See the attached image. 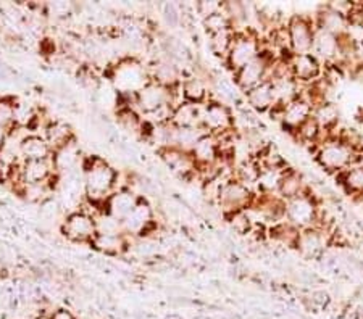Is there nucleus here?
Instances as JSON below:
<instances>
[{"mask_svg": "<svg viewBox=\"0 0 363 319\" xmlns=\"http://www.w3.org/2000/svg\"><path fill=\"white\" fill-rule=\"evenodd\" d=\"M337 131L325 134L323 142L313 152L318 166L330 174H339L352 166L363 165V155L355 153L347 144H344L337 137Z\"/></svg>", "mask_w": 363, "mask_h": 319, "instance_id": "1", "label": "nucleus"}, {"mask_svg": "<svg viewBox=\"0 0 363 319\" xmlns=\"http://www.w3.org/2000/svg\"><path fill=\"white\" fill-rule=\"evenodd\" d=\"M116 171L108 166L102 158L92 156L84 166V190L86 197L94 207L105 205L115 194Z\"/></svg>", "mask_w": 363, "mask_h": 319, "instance_id": "2", "label": "nucleus"}, {"mask_svg": "<svg viewBox=\"0 0 363 319\" xmlns=\"http://www.w3.org/2000/svg\"><path fill=\"white\" fill-rule=\"evenodd\" d=\"M320 202L310 189L306 194L286 202V221H289L297 229H308L318 226L320 221Z\"/></svg>", "mask_w": 363, "mask_h": 319, "instance_id": "3", "label": "nucleus"}, {"mask_svg": "<svg viewBox=\"0 0 363 319\" xmlns=\"http://www.w3.org/2000/svg\"><path fill=\"white\" fill-rule=\"evenodd\" d=\"M262 54V40L254 33L236 31V37L231 45L230 54L226 57V65L236 74L239 69L254 62Z\"/></svg>", "mask_w": 363, "mask_h": 319, "instance_id": "4", "label": "nucleus"}, {"mask_svg": "<svg viewBox=\"0 0 363 319\" xmlns=\"http://www.w3.org/2000/svg\"><path fill=\"white\" fill-rule=\"evenodd\" d=\"M201 126L207 134L218 136L231 131L234 126V116L230 107L221 100H212L201 105Z\"/></svg>", "mask_w": 363, "mask_h": 319, "instance_id": "5", "label": "nucleus"}, {"mask_svg": "<svg viewBox=\"0 0 363 319\" xmlns=\"http://www.w3.org/2000/svg\"><path fill=\"white\" fill-rule=\"evenodd\" d=\"M286 28H288L292 54H312L315 31H317L313 18H308L306 15H294L291 16Z\"/></svg>", "mask_w": 363, "mask_h": 319, "instance_id": "6", "label": "nucleus"}, {"mask_svg": "<svg viewBox=\"0 0 363 319\" xmlns=\"http://www.w3.org/2000/svg\"><path fill=\"white\" fill-rule=\"evenodd\" d=\"M254 192L249 189L247 185L242 182L236 181V179H230V181H225L221 185L220 197H218V207L221 211L225 213V216L236 211L247 210L250 207L252 200H254Z\"/></svg>", "mask_w": 363, "mask_h": 319, "instance_id": "7", "label": "nucleus"}, {"mask_svg": "<svg viewBox=\"0 0 363 319\" xmlns=\"http://www.w3.org/2000/svg\"><path fill=\"white\" fill-rule=\"evenodd\" d=\"M274 58L278 57H274L270 50L263 49L262 54L257 57L254 62H250L249 65H245L234 74V83H236V86L242 92L254 89L255 86H259L263 81H267L268 68H270Z\"/></svg>", "mask_w": 363, "mask_h": 319, "instance_id": "8", "label": "nucleus"}, {"mask_svg": "<svg viewBox=\"0 0 363 319\" xmlns=\"http://www.w3.org/2000/svg\"><path fill=\"white\" fill-rule=\"evenodd\" d=\"M331 245V231L323 228H308L301 231L296 250L307 260H315L325 253L328 247Z\"/></svg>", "mask_w": 363, "mask_h": 319, "instance_id": "9", "label": "nucleus"}, {"mask_svg": "<svg viewBox=\"0 0 363 319\" xmlns=\"http://www.w3.org/2000/svg\"><path fill=\"white\" fill-rule=\"evenodd\" d=\"M62 231L73 242H92L94 237L97 236L96 219L86 211H73L63 221Z\"/></svg>", "mask_w": 363, "mask_h": 319, "instance_id": "10", "label": "nucleus"}, {"mask_svg": "<svg viewBox=\"0 0 363 319\" xmlns=\"http://www.w3.org/2000/svg\"><path fill=\"white\" fill-rule=\"evenodd\" d=\"M165 105L173 107L172 91H169L168 87H163L154 83V81H149V83L136 94V107L143 115L155 112V110Z\"/></svg>", "mask_w": 363, "mask_h": 319, "instance_id": "11", "label": "nucleus"}, {"mask_svg": "<svg viewBox=\"0 0 363 319\" xmlns=\"http://www.w3.org/2000/svg\"><path fill=\"white\" fill-rule=\"evenodd\" d=\"M289 65L292 78L301 86L312 84L323 74V65L313 54H292L289 57Z\"/></svg>", "mask_w": 363, "mask_h": 319, "instance_id": "12", "label": "nucleus"}, {"mask_svg": "<svg viewBox=\"0 0 363 319\" xmlns=\"http://www.w3.org/2000/svg\"><path fill=\"white\" fill-rule=\"evenodd\" d=\"M313 21L318 29H323V31L330 33L336 37H342L350 33L347 16L341 13V11H337L336 8H333L330 4L318 8L317 15L313 16Z\"/></svg>", "mask_w": 363, "mask_h": 319, "instance_id": "13", "label": "nucleus"}, {"mask_svg": "<svg viewBox=\"0 0 363 319\" xmlns=\"http://www.w3.org/2000/svg\"><path fill=\"white\" fill-rule=\"evenodd\" d=\"M312 115H313L312 103L306 100V98L298 97L284 107L279 123L286 132H289V134L294 137L296 131L306 123L308 118H312Z\"/></svg>", "mask_w": 363, "mask_h": 319, "instance_id": "14", "label": "nucleus"}, {"mask_svg": "<svg viewBox=\"0 0 363 319\" xmlns=\"http://www.w3.org/2000/svg\"><path fill=\"white\" fill-rule=\"evenodd\" d=\"M160 155L162 160L165 161V165L181 179L196 176L197 165L191 152H184V150L178 147H167L162 149Z\"/></svg>", "mask_w": 363, "mask_h": 319, "instance_id": "15", "label": "nucleus"}, {"mask_svg": "<svg viewBox=\"0 0 363 319\" xmlns=\"http://www.w3.org/2000/svg\"><path fill=\"white\" fill-rule=\"evenodd\" d=\"M312 54L318 58L323 66L335 65L341 58V47H339V37L318 29L315 31Z\"/></svg>", "mask_w": 363, "mask_h": 319, "instance_id": "16", "label": "nucleus"}, {"mask_svg": "<svg viewBox=\"0 0 363 319\" xmlns=\"http://www.w3.org/2000/svg\"><path fill=\"white\" fill-rule=\"evenodd\" d=\"M125 234L140 236L144 237L152 226H154V211L149 207V203L139 200L136 208L128 214V218L121 223Z\"/></svg>", "mask_w": 363, "mask_h": 319, "instance_id": "17", "label": "nucleus"}, {"mask_svg": "<svg viewBox=\"0 0 363 319\" xmlns=\"http://www.w3.org/2000/svg\"><path fill=\"white\" fill-rule=\"evenodd\" d=\"M55 166L54 160H34V161H25L21 165V174H23V184H40L47 182L49 179L54 176Z\"/></svg>", "mask_w": 363, "mask_h": 319, "instance_id": "18", "label": "nucleus"}, {"mask_svg": "<svg viewBox=\"0 0 363 319\" xmlns=\"http://www.w3.org/2000/svg\"><path fill=\"white\" fill-rule=\"evenodd\" d=\"M149 81H154V83L169 89V87L181 84V71L172 58H163L150 66Z\"/></svg>", "mask_w": 363, "mask_h": 319, "instance_id": "19", "label": "nucleus"}, {"mask_svg": "<svg viewBox=\"0 0 363 319\" xmlns=\"http://www.w3.org/2000/svg\"><path fill=\"white\" fill-rule=\"evenodd\" d=\"M245 100L255 112H270L277 103V92L270 81H263L262 84L255 86L254 89L245 92Z\"/></svg>", "mask_w": 363, "mask_h": 319, "instance_id": "20", "label": "nucleus"}, {"mask_svg": "<svg viewBox=\"0 0 363 319\" xmlns=\"http://www.w3.org/2000/svg\"><path fill=\"white\" fill-rule=\"evenodd\" d=\"M308 189L310 187L306 182V178L302 176V173H298V170H294V168H288L283 174V179H281L278 195L288 202L296 199L298 195L306 194Z\"/></svg>", "mask_w": 363, "mask_h": 319, "instance_id": "21", "label": "nucleus"}, {"mask_svg": "<svg viewBox=\"0 0 363 319\" xmlns=\"http://www.w3.org/2000/svg\"><path fill=\"white\" fill-rule=\"evenodd\" d=\"M138 203L139 199L136 194H133L131 190H120L108 199L107 213L123 223L128 218V214L136 208Z\"/></svg>", "mask_w": 363, "mask_h": 319, "instance_id": "22", "label": "nucleus"}, {"mask_svg": "<svg viewBox=\"0 0 363 319\" xmlns=\"http://www.w3.org/2000/svg\"><path fill=\"white\" fill-rule=\"evenodd\" d=\"M192 156H194L197 166H208L213 165L220 160V149L216 137L212 134H203L196 147L192 149Z\"/></svg>", "mask_w": 363, "mask_h": 319, "instance_id": "23", "label": "nucleus"}, {"mask_svg": "<svg viewBox=\"0 0 363 319\" xmlns=\"http://www.w3.org/2000/svg\"><path fill=\"white\" fill-rule=\"evenodd\" d=\"M313 118L320 124L321 129H323L325 134H330V132L337 131L339 123H341V110L336 105L335 102L328 100L320 103L313 108Z\"/></svg>", "mask_w": 363, "mask_h": 319, "instance_id": "24", "label": "nucleus"}, {"mask_svg": "<svg viewBox=\"0 0 363 319\" xmlns=\"http://www.w3.org/2000/svg\"><path fill=\"white\" fill-rule=\"evenodd\" d=\"M20 155L25 158V161H34V160H47L50 158L54 152L49 147V144L44 137L38 134H29L21 144Z\"/></svg>", "mask_w": 363, "mask_h": 319, "instance_id": "25", "label": "nucleus"}, {"mask_svg": "<svg viewBox=\"0 0 363 319\" xmlns=\"http://www.w3.org/2000/svg\"><path fill=\"white\" fill-rule=\"evenodd\" d=\"M172 124L174 127H202L201 126V105L183 102L173 110Z\"/></svg>", "mask_w": 363, "mask_h": 319, "instance_id": "26", "label": "nucleus"}, {"mask_svg": "<svg viewBox=\"0 0 363 319\" xmlns=\"http://www.w3.org/2000/svg\"><path fill=\"white\" fill-rule=\"evenodd\" d=\"M44 139L47 141V144H49L52 152H55V150L65 147V145L74 141L72 127L65 123H62V121H52V123L47 126Z\"/></svg>", "mask_w": 363, "mask_h": 319, "instance_id": "27", "label": "nucleus"}, {"mask_svg": "<svg viewBox=\"0 0 363 319\" xmlns=\"http://www.w3.org/2000/svg\"><path fill=\"white\" fill-rule=\"evenodd\" d=\"M54 166L57 173H72L79 161V149L74 141L69 142L65 147L58 149L52 155Z\"/></svg>", "mask_w": 363, "mask_h": 319, "instance_id": "28", "label": "nucleus"}, {"mask_svg": "<svg viewBox=\"0 0 363 319\" xmlns=\"http://www.w3.org/2000/svg\"><path fill=\"white\" fill-rule=\"evenodd\" d=\"M181 89H183L186 102L194 103V105H203L205 100H207V83L201 76H189L181 81Z\"/></svg>", "mask_w": 363, "mask_h": 319, "instance_id": "29", "label": "nucleus"}, {"mask_svg": "<svg viewBox=\"0 0 363 319\" xmlns=\"http://www.w3.org/2000/svg\"><path fill=\"white\" fill-rule=\"evenodd\" d=\"M323 137H325V132L321 129L320 124L315 121V118H308L306 123H303L298 129L296 131L294 139L302 145H307V147L312 149L313 147V152L317 150L318 145L323 142Z\"/></svg>", "mask_w": 363, "mask_h": 319, "instance_id": "30", "label": "nucleus"}, {"mask_svg": "<svg viewBox=\"0 0 363 319\" xmlns=\"http://www.w3.org/2000/svg\"><path fill=\"white\" fill-rule=\"evenodd\" d=\"M336 181L352 197H363V165L349 168L347 171L336 174Z\"/></svg>", "mask_w": 363, "mask_h": 319, "instance_id": "31", "label": "nucleus"}, {"mask_svg": "<svg viewBox=\"0 0 363 319\" xmlns=\"http://www.w3.org/2000/svg\"><path fill=\"white\" fill-rule=\"evenodd\" d=\"M298 236H301V229H297L296 226H292L289 221H279L273 224L270 229H268V237L273 239L277 243H281L283 247L296 248Z\"/></svg>", "mask_w": 363, "mask_h": 319, "instance_id": "32", "label": "nucleus"}, {"mask_svg": "<svg viewBox=\"0 0 363 319\" xmlns=\"http://www.w3.org/2000/svg\"><path fill=\"white\" fill-rule=\"evenodd\" d=\"M260 174H262V166L257 158L244 160L242 163H239L236 168H234V179L239 182H242L244 185H247L249 189L252 185L259 184Z\"/></svg>", "mask_w": 363, "mask_h": 319, "instance_id": "33", "label": "nucleus"}, {"mask_svg": "<svg viewBox=\"0 0 363 319\" xmlns=\"http://www.w3.org/2000/svg\"><path fill=\"white\" fill-rule=\"evenodd\" d=\"M234 37H236V31H234L233 28H228L225 31L212 34V36H210V49H212L215 55L223 57L226 60V57L231 50V45L234 42Z\"/></svg>", "mask_w": 363, "mask_h": 319, "instance_id": "34", "label": "nucleus"}, {"mask_svg": "<svg viewBox=\"0 0 363 319\" xmlns=\"http://www.w3.org/2000/svg\"><path fill=\"white\" fill-rule=\"evenodd\" d=\"M92 247L104 253H120L123 248L126 247L125 236H107V234H97L92 239Z\"/></svg>", "mask_w": 363, "mask_h": 319, "instance_id": "35", "label": "nucleus"}, {"mask_svg": "<svg viewBox=\"0 0 363 319\" xmlns=\"http://www.w3.org/2000/svg\"><path fill=\"white\" fill-rule=\"evenodd\" d=\"M289 168V166H288ZM288 168H283V170H262L260 179H259V190L263 194H278L281 179H283L284 171Z\"/></svg>", "mask_w": 363, "mask_h": 319, "instance_id": "36", "label": "nucleus"}, {"mask_svg": "<svg viewBox=\"0 0 363 319\" xmlns=\"http://www.w3.org/2000/svg\"><path fill=\"white\" fill-rule=\"evenodd\" d=\"M226 219H228V223H230V226L233 228V231L238 232V234H241V236L250 234L252 229L255 228L254 223H252L250 216H249L247 211H245V210L228 214Z\"/></svg>", "mask_w": 363, "mask_h": 319, "instance_id": "37", "label": "nucleus"}, {"mask_svg": "<svg viewBox=\"0 0 363 319\" xmlns=\"http://www.w3.org/2000/svg\"><path fill=\"white\" fill-rule=\"evenodd\" d=\"M203 25H205V29L210 33V36H212V34L220 33V31H225V29H228V28H233L230 20H228V16L225 13V10H221V11H218V13L205 18Z\"/></svg>", "mask_w": 363, "mask_h": 319, "instance_id": "38", "label": "nucleus"}, {"mask_svg": "<svg viewBox=\"0 0 363 319\" xmlns=\"http://www.w3.org/2000/svg\"><path fill=\"white\" fill-rule=\"evenodd\" d=\"M13 112H15V103L0 102V126L7 129L9 126H15V120H13Z\"/></svg>", "mask_w": 363, "mask_h": 319, "instance_id": "39", "label": "nucleus"}, {"mask_svg": "<svg viewBox=\"0 0 363 319\" xmlns=\"http://www.w3.org/2000/svg\"><path fill=\"white\" fill-rule=\"evenodd\" d=\"M223 10V4L220 2H199L197 4V11L202 15V18H208L218 11Z\"/></svg>", "mask_w": 363, "mask_h": 319, "instance_id": "40", "label": "nucleus"}, {"mask_svg": "<svg viewBox=\"0 0 363 319\" xmlns=\"http://www.w3.org/2000/svg\"><path fill=\"white\" fill-rule=\"evenodd\" d=\"M310 305L313 308H326L328 303H330V295H328L325 290H313L308 297Z\"/></svg>", "mask_w": 363, "mask_h": 319, "instance_id": "41", "label": "nucleus"}, {"mask_svg": "<svg viewBox=\"0 0 363 319\" xmlns=\"http://www.w3.org/2000/svg\"><path fill=\"white\" fill-rule=\"evenodd\" d=\"M163 15H165L167 21H168L172 26L178 25L179 20H181V13L178 11L177 5H172V4H167L165 7H163Z\"/></svg>", "mask_w": 363, "mask_h": 319, "instance_id": "42", "label": "nucleus"}, {"mask_svg": "<svg viewBox=\"0 0 363 319\" xmlns=\"http://www.w3.org/2000/svg\"><path fill=\"white\" fill-rule=\"evenodd\" d=\"M50 319H76V316L67 308H58L50 313Z\"/></svg>", "mask_w": 363, "mask_h": 319, "instance_id": "43", "label": "nucleus"}, {"mask_svg": "<svg viewBox=\"0 0 363 319\" xmlns=\"http://www.w3.org/2000/svg\"><path fill=\"white\" fill-rule=\"evenodd\" d=\"M350 76H352L357 83L363 84V62H359L352 69H350Z\"/></svg>", "mask_w": 363, "mask_h": 319, "instance_id": "44", "label": "nucleus"}, {"mask_svg": "<svg viewBox=\"0 0 363 319\" xmlns=\"http://www.w3.org/2000/svg\"><path fill=\"white\" fill-rule=\"evenodd\" d=\"M5 137H7V132H5V127L0 126V147H2V145H4Z\"/></svg>", "mask_w": 363, "mask_h": 319, "instance_id": "45", "label": "nucleus"}, {"mask_svg": "<svg viewBox=\"0 0 363 319\" xmlns=\"http://www.w3.org/2000/svg\"><path fill=\"white\" fill-rule=\"evenodd\" d=\"M359 57H360V60L363 62V39L359 40Z\"/></svg>", "mask_w": 363, "mask_h": 319, "instance_id": "46", "label": "nucleus"}, {"mask_svg": "<svg viewBox=\"0 0 363 319\" xmlns=\"http://www.w3.org/2000/svg\"><path fill=\"white\" fill-rule=\"evenodd\" d=\"M167 319H183L179 315H169Z\"/></svg>", "mask_w": 363, "mask_h": 319, "instance_id": "47", "label": "nucleus"}]
</instances>
